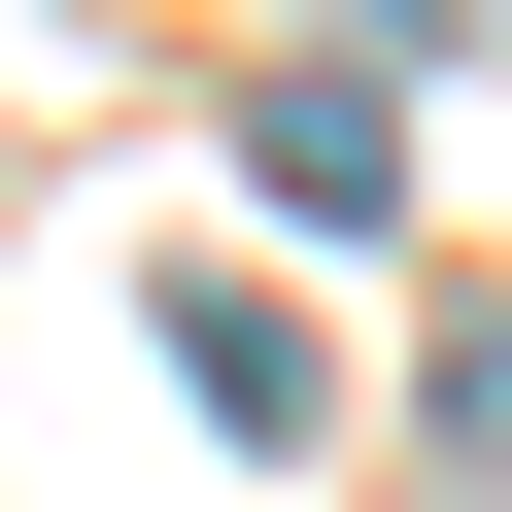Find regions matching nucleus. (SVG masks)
Listing matches in <instances>:
<instances>
[{
	"label": "nucleus",
	"mask_w": 512,
	"mask_h": 512,
	"mask_svg": "<svg viewBox=\"0 0 512 512\" xmlns=\"http://www.w3.org/2000/svg\"><path fill=\"white\" fill-rule=\"evenodd\" d=\"M239 171H274L308 239H376V205H410V103H376V69H239Z\"/></svg>",
	"instance_id": "obj_1"
},
{
	"label": "nucleus",
	"mask_w": 512,
	"mask_h": 512,
	"mask_svg": "<svg viewBox=\"0 0 512 512\" xmlns=\"http://www.w3.org/2000/svg\"><path fill=\"white\" fill-rule=\"evenodd\" d=\"M171 376H205V444H308V410H342V342H308L274 274H205V308H171Z\"/></svg>",
	"instance_id": "obj_2"
}]
</instances>
